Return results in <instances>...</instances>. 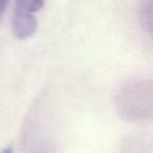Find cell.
Masks as SVG:
<instances>
[{
	"instance_id": "3957f363",
	"label": "cell",
	"mask_w": 153,
	"mask_h": 153,
	"mask_svg": "<svg viewBox=\"0 0 153 153\" xmlns=\"http://www.w3.org/2000/svg\"><path fill=\"white\" fill-rule=\"evenodd\" d=\"M7 1H9V0H0V15L3 13L4 9L7 7Z\"/></svg>"
},
{
	"instance_id": "6da1fadb",
	"label": "cell",
	"mask_w": 153,
	"mask_h": 153,
	"mask_svg": "<svg viewBox=\"0 0 153 153\" xmlns=\"http://www.w3.org/2000/svg\"><path fill=\"white\" fill-rule=\"evenodd\" d=\"M43 4L44 0H16L13 26L18 39H26L36 32V15Z\"/></svg>"
},
{
	"instance_id": "7a4b0ae2",
	"label": "cell",
	"mask_w": 153,
	"mask_h": 153,
	"mask_svg": "<svg viewBox=\"0 0 153 153\" xmlns=\"http://www.w3.org/2000/svg\"><path fill=\"white\" fill-rule=\"evenodd\" d=\"M151 2L149 1L148 4L145 3V5H143L142 7V20L144 21V25L148 26L149 28H151V17H152V14H151Z\"/></svg>"
},
{
	"instance_id": "277c9868",
	"label": "cell",
	"mask_w": 153,
	"mask_h": 153,
	"mask_svg": "<svg viewBox=\"0 0 153 153\" xmlns=\"http://www.w3.org/2000/svg\"><path fill=\"white\" fill-rule=\"evenodd\" d=\"M1 153H13V150H12V149H5V150H3Z\"/></svg>"
}]
</instances>
